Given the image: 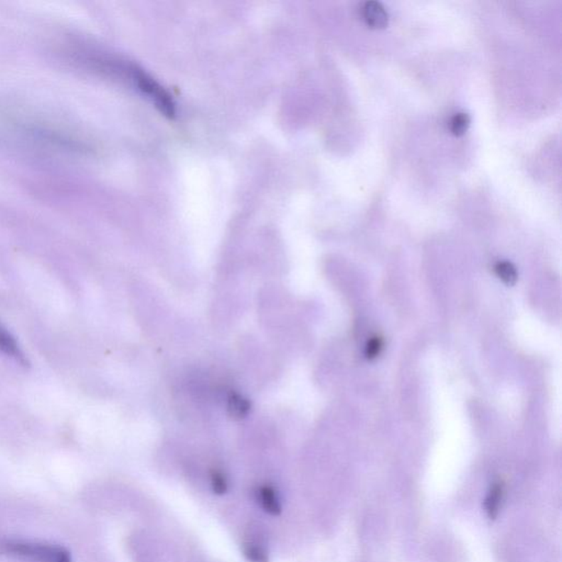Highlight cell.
<instances>
[{
  "label": "cell",
  "mask_w": 562,
  "mask_h": 562,
  "mask_svg": "<svg viewBox=\"0 0 562 562\" xmlns=\"http://www.w3.org/2000/svg\"><path fill=\"white\" fill-rule=\"evenodd\" d=\"M0 349L4 353L7 354V355L15 357L20 363H26V357H24L22 351H20L17 341L10 335V333H8L7 329H4L1 325H0Z\"/></svg>",
  "instance_id": "5"
},
{
  "label": "cell",
  "mask_w": 562,
  "mask_h": 562,
  "mask_svg": "<svg viewBox=\"0 0 562 562\" xmlns=\"http://www.w3.org/2000/svg\"><path fill=\"white\" fill-rule=\"evenodd\" d=\"M244 555L252 562H268V555L262 547L255 545L244 546Z\"/></svg>",
  "instance_id": "9"
},
{
  "label": "cell",
  "mask_w": 562,
  "mask_h": 562,
  "mask_svg": "<svg viewBox=\"0 0 562 562\" xmlns=\"http://www.w3.org/2000/svg\"><path fill=\"white\" fill-rule=\"evenodd\" d=\"M258 500H260L263 509H265V512L274 515V516L280 514V501L277 497L276 491L270 485H263L258 489Z\"/></svg>",
  "instance_id": "4"
},
{
  "label": "cell",
  "mask_w": 562,
  "mask_h": 562,
  "mask_svg": "<svg viewBox=\"0 0 562 562\" xmlns=\"http://www.w3.org/2000/svg\"><path fill=\"white\" fill-rule=\"evenodd\" d=\"M132 78L143 94L147 95L164 116L174 118L176 115L175 102L171 95L147 73L137 68H132Z\"/></svg>",
  "instance_id": "2"
},
{
  "label": "cell",
  "mask_w": 562,
  "mask_h": 562,
  "mask_svg": "<svg viewBox=\"0 0 562 562\" xmlns=\"http://www.w3.org/2000/svg\"><path fill=\"white\" fill-rule=\"evenodd\" d=\"M495 272L505 284L513 285L517 279L516 270L511 263L500 262L495 266Z\"/></svg>",
  "instance_id": "7"
},
{
  "label": "cell",
  "mask_w": 562,
  "mask_h": 562,
  "mask_svg": "<svg viewBox=\"0 0 562 562\" xmlns=\"http://www.w3.org/2000/svg\"><path fill=\"white\" fill-rule=\"evenodd\" d=\"M0 551L33 562H72L70 553L58 546L9 541L0 545Z\"/></svg>",
  "instance_id": "1"
},
{
  "label": "cell",
  "mask_w": 562,
  "mask_h": 562,
  "mask_svg": "<svg viewBox=\"0 0 562 562\" xmlns=\"http://www.w3.org/2000/svg\"><path fill=\"white\" fill-rule=\"evenodd\" d=\"M361 17L373 29H383L389 22L387 10L378 1H366L361 7Z\"/></svg>",
  "instance_id": "3"
},
{
  "label": "cell",
  "mask_w": 562,
  "mask_h": 562,
  "mask_svg": "<svg viewBox=\"0 0 562 562\" xmlns=\"http://www.w3.org/2000/svg\"><path fill=\"white\" fill-rule=\"evenodd\" d=\"M501 495H502V488H501L500 484H497L493 487L490 494L487 497L485 509H487L491 517L494 516L495 513H497V507L500 504Z\"/></svg>",
  "instance_id": "8"
},
{
  "label": "cell",
  "mask_w": 562,
  "mask_h": 562,
  "mask_svg": "<svg viewBox=\"0 0 562 562\" xmlns=\"http://www.w3.org/2000/svg\"><path fill=\"white\" fill-rule=\"evenodd\" d=\"M470 125V117L465 112L455 113L450 120V131L455 137H462Z\"/></svg>",
  "instance_id": "6"
},
{
  "label": "cell",
  "mask_w": 562,
  "mask_h": 562,
  "mask_svg": "<svg viewBox=\"0 0 562 562\" xmlns=\"http://www.w3.org/2000/svg\"><path fill=\"white\" fill-rule=\"evenodd\" d=\"M211 487L212 491H213L216 494L223 495L224 493L228 492V481H226L223 474H221L219 471H212Z\"/></svg>",
  "instance_id": "10"
},
{
  "label": "cell",
  "mask_w": 562,
  "mask_h": 562,
  "mask_svg": "<svg viewBox=\"0 0 562 562\" xmlns=\"http://www.w3.org/2000/svg\"><path fill=\"white\" fill-rule=\"evenodd\" d=\"M382 346H383V344H382V339H379V337L370 339V341H368L367 347H366V356H367V359H376V357L379 355L380 351H381Z\"/></svg>",
  "instance_id": "11"
}]
</instances>
